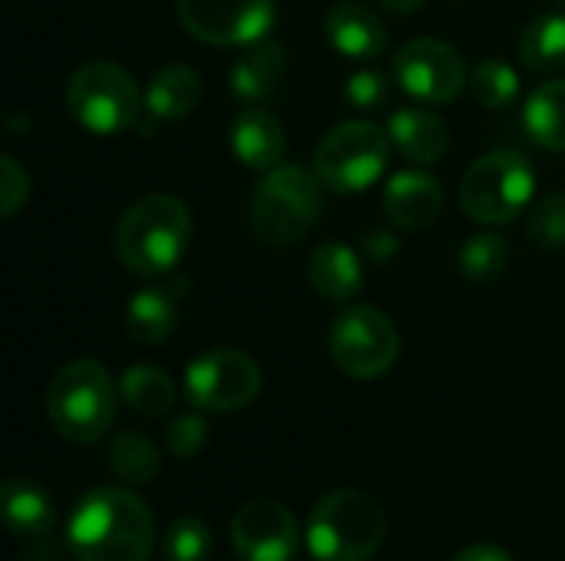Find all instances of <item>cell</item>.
Here are the masks:
<instances>
[{"mask_svg":"<svg viewBox=\"0 0 565 561\" xmlns=\"http://www.w3.org/2000/svg\"><path fill=\"white\" fill-rule=\"evenodd\" d=\"M66 546L79 561H149L156 522L132 489L96 486L73 506Z\"/></svg>","mask_w":565,"mask_h":561,"instance_id":"6da1fadb","label":"cell"},{"mask_svg":"<svg viewBox=\"0 0 565 561\" xmlns=\"http://www.w3.org/2000/svg\"><path fill=\"white\" fill-rule=\"evenodd\" d=\"M119 261L142 278L169 274L189 251L192 215L175 195H146L132 202L116 225Z\"/></svg>","mask_w":565,"mask_h":561,"instance_id":"7a4b0ae2","label":"cell"},{"mask_svg":"<svg viewBox=\"0 0 565 561\" xmlns=\"http://www.w3.org/2000/svg\"><path fill=\"white\" fill-rule=\"evenodd\" d=\"M119 384L96 360L60 367L46 390V420L66 443H96L109 433L119 403Z\"/></svg>","mask_w":565,"mask_h":561,"instance_id":"3957f363","label":"cell"},{"mask_svg":"<svg viewBox=\"0 0 565 561\" xmlns=\"http://www.w3.org/2000/svg\"><path fill=\"white\" fill-rule=\"evenodd\" d=\"M387 536L381 503L364 489H334L308 516L305 542L318 561H367Z\"/></svg>","mask_w":565,"mask_h":561,"instance_id":"277c9868","label":"cell"},{"mask_svg":"<svg viewBox=\"0 0 565 561\" xmlns=\"http://www.w3.org/2000/svg\"><path fill=\"white\" fill-rule=\"evenodd\" d=\"M318 172H308L301 165H275L265 172L252 195V231L262 245L288 248L311 235L324 212V192H321Z\"/></svg>","mask_w":565,"mask_h":561,"instance_id":"5b68a950","label":"cell"},{"mask_svg":"<svg viewBox=\"0 0 565 561\" xmlns=\"http://www.w3.org/2000/svg\"><path fill=\"white\" fill-rule=\"evenodd\" d=\"M66 109L79 129L109 139L139 122V89L122 66L89 60L66 83Z\"/></svg>","mask_w":565,"mask_h":561,"instance_id":"8992f818","label":"cell"},{"mask_svg":"<svg viewBox=\"0 0 565 561\" xmlns=\"http://www.w3.org/2000/svg\"><path fill=\"white\" fill-rule=\"evenodd\" d=\"M536 192V172L516 149H493L480 155L460 185V205L473 222L507 225L526 212Z\"/></svg>","mask_w":565,"mask_h":561,"instance_id":"52a82bcc","label":"cell"},{"mask_svg":"<svg viewBox=\"0 0 565 561\" xmlns=\"http://www.w3.org/2000/svg\"><path fill=\"white\" fill-rule=\"evenodd\" d=\"M391 136L387 129L354 119L334 126L315 149V172L324 182V188L341 195H361L367 192L391 162Z\"/></svg>","mask_w":565,"mask_h":561,"instance_id":"ba28073f","label":"cell"},{"mask_svg":"<svg viewBox=\"0 0 565 561\" xmlns=\"http://www.w3.org/2000/svg\"><path fill=\"white\" fill-rule=\"evenodd\" d=\"M328 347L338 370H344L354 380H377L397 364L401 334L384 311L361 304L334 317L328 331Z\"/></svg>","mask_w":565,"mask_h":561,"instance_id":"9c48e42d","label":"cell"},{"mask_svg":"<svg viewBox=\"0 0 565 561\" xmlns=\"http://www.w3.org/2000/svg\"><path fill=\"white\" fill-rule=\"evenodd\" d=\"M185 400L202 413H235L245 410L262 390L258 364L235 347H212L189 360L182 374Z\"/></svg>","mask_w":565,"mask_h":561,"instance_id":"30bf717a","label":"cell"},{"mask_svg":"<svg viewBox=\"0 0 565 561\" xmlns=\"http://www.w3.org/2000/svg\"><path fill=\"white\" fill-rule=\"evenodd\" d=\"M394 79L407 96H414L427 106H444L463 93L467 63H463L460 50L450 46L447 40L417 36L397 50Z\"/></svg>","mask_w":565,"mask_h":561,"instance_id":"8fae6325","label":"cell"},{"mask_svg":"<svg viewBox=\"0 0 565 561\" xmlns=\"http://www.w3.org/2000/svg\"><path fill=\"white\" fill-rule=\"evenodd\" d=\"M275 0H175L189 36L212 46H252L275 23Z\"/></svg>","mask_w":565,"mask_h":561,"instance_id":"7c38bea8","label":"cell"},{"mask_svg":"<svg viewBox=\"0 0 565 561\" xmlns=\"http://www.w3.org/2000/svg\"><path fill=\"white\" fill-rule=\"evenodd\" d=\"M228 539L242 561H291L298 552V522L281 503L252 499L232 516Z\"/></svg>","mask_w":565,"mask_h":561,"instance_id":"4fadbf2b","label":"cell"},{"mask_svg":"<svg viewBox=\"0 0 565 561\" xmlns=\"http://www.w3.org/2000/svg\"><path fill=\"white\" fill-rule=\"evenodd\" d=\"M324 36L334 46V53H341L344 60H358V63L377 60L387 50L384 20L358 0H344L328 10Z\"/></svg>","mask_w":565,"mask_h":561,"instance_id":"5bb4252c","label":"cell"},{"mask_svg":"<svg viewBox=\"0 0 565 561\" xmlns=\"http://www.w3.org/2000/svg\"><path fill=\"white\" fill-rule=\"evenodd\" d=\"M228 145H232V155H235L245 169L271 172V169L285 159L288 136H285V126L278 122L275 112H268V109H262V106H248V109H242V112L232 119Z\"/></svg>","mask_w":565,"mask_h":561,"instance_id":"9a60e30c","label":"cell"},{"mask_svg":"<svg viewBox=\"0 0 565 561\" xmlns=\"http://www.w3.org/2000/svg\"><path fill=\"white\" fill-rule=\"evenodd\" d=\"M384 208L391 222L404 231L430 228L444 212V188L434 175L420 169L397 172L384 188Z\"/></svg>","mask_w":565,"mask_h":561,"instance_id":"2e32d148","label":"cell"},{"mask_svg":"<svg viewBox=\"0 0 565 561\" xmlns=\"http://www.w3.org/2000/svg\"><path fill=\"white\" fill-rule=\"evenodd\" d=\"M387 136L394 149L417 165H434L447 155L450 136L440 116L424 106H401L387 116Z\"/></svg>","mask_w":565,"mask_h":561,"instance_id":"e0dca14e","label":"cell"},{"mask_svg":"<svg viewBox=\"0 0 565 561\" xmlns=\"http://www.w3.org/2000/svg\"><path fill=\"white\" fill-rule=\"evenodd\" d=\"M285 66H288V53L278 40H258L252 43L228 69V89L235 99L255 106V103H265L275 96L281 76H285Z\"/></svg>","mask_w":565,"mask_h":561,"instance_id":"ac0fdd59","label":"cell"},{"mask_svg":"<svg viewBox=\"0 0 565 561\" xmlns=\"http://www.w3.org/2000/svg\"><path fill=\"white\" fill-rule=\"evenodd\" d=\"M189 284L172 281L162 288H142L126 301V331L139 344H162L175 331L179 321V298Z\"/></svg>","mask_w":565,"mask_h":561,"instance_id":"d6986e66","label":"cell"},{"mask_svg":"<svg viewBox=\"0 0 565 561\" xmlns=\"http://www.w3.org/2000/svg\"><path fill=\"white\" fill-rule=\"evenodd\" d=\"M202 103V79L185 63L162 66L146 89V116L152 122H179L192 116Z\"/></svg>","mask_w":565,"mask_h":561,"instance_id":"ffe728a7","label":"cell"},{"mask_svg":"<svg viewBox=\"0 0 565 561\" xmlns=\"http://www.w3.org/2000/svg\"><path fill=\"white\" fill-rule=\"evenodd\" d=\"M308 284H311V291L318 298L334 301V304H344L364 284L361 258L348 245L328 241V245L315 248L311 258H308Z\"/></svg>","mask_w":565,"mask_h":561,"instance_id":"44dd1931","label":"cell"},{"mask_svg":"<svg viewBox=\"0 0 565 561\" xmlns=\"http://www.w3.org/2000/svg\"><path fill=\"white\" fill-rule=\"evenodd\" d=\"M0 519L20 539H43L56 526V506L30 479H7L0 486Z\"/></svg>","mask_w":565,"mask_h":561,"instance_id":"7402d4cb","label":"cell"},{"mask_svg":"<svg viewBox=\"0 0 565 561\" xmlns=\"http://www.w3.org/2000/svg\"><path fill=\"white\" fill-rule=\"evenodd\" d=\"M523 126L540 149L565 152V79L540 83L530 93L523 106Z\"/></svg>","mask_w":565,"mask_h":561,"instance_id":"603a6c76","label":"cell"},{"mask_svg":"<svg viewBox=\"0 0 565 561\" xmlns=\"http://www.w3.org/2000/svg\"><path fill=\"white\" fill-rule=\"evenodd\" d=\"M119 397L139 417H166L175 407V384L162 367L136 364L122 374Z\"/></svg>","mask_w":565,"mask_h":561,"instance_id":"cb8c5ba5","label":"cell"},{"mask_svg":"<svg viewBox=\"0 0 565 561\" xmlns=\"http://www.w3.org/2000/svg\"><path fill=\"white\" fill-rule=\"evenodd\" d=\"M520 56L536 73H553L565 66V13L536 17L520 40Z\"/></svg>","mask_w":565,"mask_h":561,"instance_id":"d4e9b609","label":"cell"},{"mask_svg":"<svg viewBox=\"0 0 565 561\" xmlns=\"http://www.w3.org/2000/svg\"><path fill=\"white\" fill-rule=\"evenodd\" d=\"M106 456L109 470L129 486H146L159 476V450L146 433H119Z\"/></svg>","mask_w":565,"mask_h":561,"instance_id":"484cf974","label":"cell"},{"mask_svg":"<svg viewBox=\"0 0 565 561\" xmlns=\"http://www.w3.org/2000/svg\"><path fill=\"white\" fill-rule=\"evenodd\" d=\"M470 89H473V99L483 109H510L516 103V96H520V73L507 60L487 56L473 69Z\"/></svg>","mask_w":565,"mask_h":561,"instance_id":"4316f807","label":"cell"},{"mask_svg":"<svg viewBox=\"0 0 565 561\" xmlns=\"http://www.w3.org/2000/svg\"><path fill=\"white\" fill-rule=\"evenodd\" d=\"M457 265L467 281H477V284L497 281L510 265V245L497 235H473L463 241Z\"/></svg>","mask_w":565,"mask_h":561,"instance_id":"83f0119b","label":"cell"},{"mask_svg":"<svg viewBox=\"0 0 565 561\" xmlns=\"http://www.w3.org/2000/svg\"><path fill=\"white\" fill-rule=\"evenodd\" d=\"M212 546H215V539L202 516H179L162 532L166 561H209Z\"/></svg>","mask_w":565,"mask_h":561,"instance_id":"f1b7e54d","label":"cell"},{"mask_svg":"<svg viewBox=\"0 0 565 561\" xmlns=\"http://www.w3.org/2000/svg\"><path fill=\"white\" fill-rule=\"evenodd\" d=\"M526 231L540 248H565V192H553L530 208Z\"/></svg>","mask_w":565,"mask_h":561,"instance_id":"f546056e","label":"cell"},{"mask_svg":"<svg viewBox=\"0 0 565 561\" xmlns=\"http://www.w3.org/2000/svg\"><path fill=\"white\" fill-rule=\"evenodd\" d=\"M344 99L358 109V112H371V109H381L387 99H391V79L367 66V69H358L351 73V79L344 83Z\"/></svg>","mask_w":565,"mask_h":561,"instance_id":"4dcf8cb0","label":"cell"},{"mask_svg":"<svg viewBox=\"0 0 565 561\" xmlns=\"http://www.w3.org/2000/svg\"><path fill=\"white\" fill-rule=\"evenodd\" d=\"M209 440V427L199 413H182L166 427V450L175 460H192L195 453H202Z\"/></svg>","mask_w":565,"mask_h":561,"instance_id":"1f68e13d","label":"cell"},{"mask_svg":"<svg viewBox=\"0 0 565 561\" xmlns=\"http://www.w3.org/2000/svg\"><path fill=\"white\" fill-rule=\"evenodd\" d=\"M30 198V175L26 169L13 159L3 155L0 159V205H3V218H13Z\"/></svg>","mask_w":565,"mask_h":561,"instance_id":"d6a6232c","label":"cell"},{"mask_svg":"<svg viewBox=\"0 0 565 561\" xmlns=\"http://www.w3.org/2000/svg\"><path fill=\"white\" fill-rule=\"evenodd\" d=\"M454 561H513V555L507 549L493 546V542H473V546L460 549L454 555Z\"/></svg>","mask_w":565,"mask_h":561,"instance_id":"836d02e7","label":"cell"},{"mask_svg":"<svg viewBox=\"0 0 565 561\" xmlns=\"http://www.w3.org/2000/svg\"><path fill=\"white\" fill-rule=\"evenodd\" d=\"M384 10H394V13H414V10H420L427 0H377Z\"/></svg>","mask_w":565,"mask_h":561,"instance_id":"e575fe53","label":"cell"},{"mask_svg":"<svg viewBox=\"0 0 565 561\" xmlns=\"http://www.w3.org/2000/svg\"><path fill=\"white\" fill-rule=\"evenodd\" d=\"M559 3H563V7H565V0H559Z\"/></svg>","mask_w":565,"mask_h":561,"instance_id":"d590c367","label":"cell"}]
</instances>
